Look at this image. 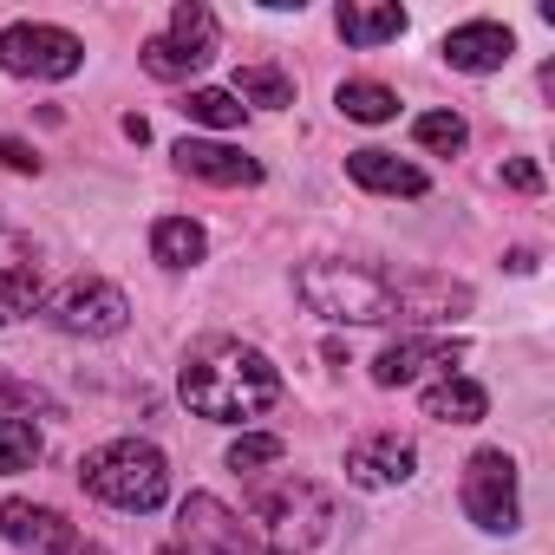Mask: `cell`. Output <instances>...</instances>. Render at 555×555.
Returning <instances> with one entry per match:
<instances>
[{
	"label": "cell",
	"mask_w": 555,
	"mask_h": 555,
	"mask_svg": "<svg viewBox=\"0 0 555 555\" xmlns=\"http://www.w3.org/2000/svg\"><path fill=\"white\" fill-rule=\"evenodd\" d=\"M334 105H340V118H353V125H386V118H399V92L379 86V79H347V86L334 92Z\"/></svg>",
	"instance_id": "cell-20"
},
{
	"label": "cell",
	"mask_w": 555,
	"mask_h": 555,
	"mask_svg": "<svg viewBox=\"0 0 555 555\" xmlns=\"http://www.w3.org/2000/svg\"><path fill=\"white\" fill-rule=\"evenodd\" d=\"M157 555H190V548H183V542H170V548H157Z\"/></svg>",
	"instance_id": "cell-31"
},
{
	"label": "cell",
	"mask_w": 555,
	"mask_h": 555,
	"mask_svg": "<svg viewBox=\"0 0 555 555\" xmlns=\"http://www.w3.org/2000/svg\"><path fill=\"white\" fill-rule=\"evenodd\" d=\"M40 308V268L14 261V268H0V327H14Z\"/></svg>",
	"instance_id": "cell-24"
},
{
	"label": "cell",
	"mask_w": 555,
	"mask_h": 555,
	"mask_svg": "<svg viewBox=\"0 0 555 555\" xmlns=\"http://www.w3.org/2000/svg\"><path fill=\"white\" fill-rule=\"evenodd\" d=\"M235 99L261 105V112H282V105H295V79L282 66H242L235 73Z\"/></svg>",
	"instance_id": "cell-22"
},
{
	"label": "cell",
	"mask_w": 555,
	"mask_h": 555,
	"mask_svg": "<svg viewBox=\"0 0 555 555\" xmlns=\"http://www.w3.org/2000/svg\"><path fill=\"white\" fill-rule=\"evenodd\" d=\"M457 503H464V516H470L477 529H490V535H509V529L522 522V496H516V457H509V451H496V444L470 451V457H464V477H457Z\"/></svg>",
	"instance_id": "cell-5"
},
{
	"label": "cell",
	"mask_w": 555,
	"mask_h": 555,
	"mask_svg": "<svg viewBox=\"0 0 555 555\" xmlns=\"http://www.w3.org/2000/svg\"><path fill=\"white\" fill-rule=\"evenodd\" d=\"M0 535L27 555H66L79 542V529L53 509V503H27V496H8L0 503Z\"/></svg>",
	"instance_id": "cell-12"
},
{
	"label": "cell",
	"mask_w": 555,
	"mask_h": 555,
	"mask_svg": "<svg viewBox=\"0 0 555 555\" xmlns=\"http://www.w3.org/2000/svg\"><path fill=\"white\" fill-rule=\"evenodd\" d=\"M79 483H86L99 503H112V509L151 516V509L170 496V464H164V451L144 444V438H112V444H99V451L79 464Z\"/></svg>",
	"instance_id": "cell-4"
},
{
	"label": "cell",
	"mask_w": 555,
	"mask_h": 555,
	"mask_svg": "<svg viewBox=\"0 0 555 555\" xmlns=\"http://www.w3.org/2000/svg\"><path fill=\"white\" fill-rule=\"evenodd\" d=\"M183 405L209 425H248L261 418L274 399H282V373L274 360L248 340H229V334H209L183 353V379H177Z\"/></svg>",
	"instance_id": "cell-1"
},
{
	"label": "cell",
	"mask_w": 555,
	"mask_h": 555,
	"mask_svg": "<svg viewBox=\"0 0 555 555\" xmlns=\"http://www.w3.org/2000/svg\"><path fill=\"white\" fill-rule=\"evenodd\" d=\"M248 529L261 535L268 555H308V548L334 529V496H327L321 483L282 470V477L255 483V496H248Z\"/></svg>",
	"instance_id": "cell-2"
},
{
	"label": "cell",
	"mask_w": 555,
	"mask_h": 555,
	"mask_svg": "<svg viewBox=\"0 0 555 555\" xmlns=\"http://www.w3.org/2000/svg\"><path fill=\"white\" fill-rule=\"evenodd\" d=\"M288 457V444L282 438H274V431H242L235 444H229V470H268V464H282Z\"/></svg>",
	"instance_id": "cell-26"
},
{
	"label": "cell",
	"mask_w": 555,
	"mask_h": 555,
	"mask_svg": "<svg viewBox=\"0 0 555 555\" xmlns=\"http://www.w3.org/2000/svg\"><path fill=\"white\" fill-rule=\"evenodd\" d=\"M503 183L522 190V196H535V190H542V170H535L529 157H509V164H503Z\"/></svg>",
	"instance_id": "cell-28"
},
{
	"label": "cell",
	"mask_w": 555,
	"mask_h": 555,
	"mask_svg": "<svg viewBox=\"0 0 555 555\" xmlns=\"http://www.w3.org/2000/svg\"><path fill=\"white\" fill-rule=\"evenodd\" d=\"M0 66L14 79H73L86 66V40L47 21H14L0 34Z\"/></svg>",
	"instance_id": "cell-7"
},
{
	"label": "cell",
	"mask_w": 555,
	"mask_h": 555,
	"mask_svg": "<svg viewBox=\"0 0 555 555\" xmlns=\"http://www.w3.org/2000/svg\"><path fill=\"white\" fill-rule=\"evenodd\" d=\"M483 412H490V392L464 373H444L425 386V418H438V425H477Z\"/></svg>",
	"instance_id": "cell-17"
},
{
	"label": "cell",
	"mask_w": 555,
	"mask_h": 555,
	"mask_svg": "<svg viewBox=\"0 0 555 555\" xmlns=\"http://www.w3.org/2000/svg\"><path fill=\"white\" fill-rule=\"evenodd\" d=\"M170 157H177V170L196 177V183H222V190H248V183H261V164L242 157L235 144H216V138H183Z\"/></svg>",
	"instance_id": "cell-15"
},
{
	"label": "cell",
	"mask_w": 555,
	"mask_h": 555,
	"mask_svg": "<svg viewBox=\"0 0 555 555\" xmlns=\"http://www.w3.org/2000/svg\"><path fill=\"white\" fill-rule=\"evenodd\" d=\"M151 255H157V268L183 274V268H196V261L209 255V235H203V222H190V216H164V222H151Z\"/></svg>",
	"instance_id": "cell-18"
},
{
	"label": "cell",
	"mask_w": 555,
	"mask_h": 555,
	"mask_svg": "<svg viewBox=\"0 0 555 555\" xmlns=\"http://www.w3.org/2000/svg\"><path fill=\"white\" fill-rule=\"evenodd\" d=\"M47 321H53L60 334L112 340V334H125V321H131V301H125V288L99 282V274H79V282H66V288L47 301Z\"/></svg>",
	"instance_id": "cell-8"
},
{
	"label": "cell",
	"mask_w": 555,
	"mask_h": 555,
	"mask_svg": "<svg viewBox=\"0 0 555 555\" xmlns=\"http://www.w3.org/2000/svg\"><path fill=\"white\" fill-rule=\"evenodd\" d=\"M412 138H418V151H438V157H457V151L470 144V125H464L457 112H425V118L412 125Z\"/></svg>",
	"instance_id": "cell-25"
},
{
	"label": "cell",
	"mask_w": 555,
	"mask_h": 555,
	"mask_svg": "<svg viewBox=\"0 0 555 555\" xmlns=\"http://www.w3.org/2000/svg\"><path fill=\"white\" fill-rule=\"evenodd\" d=\"M412 470H418V451H412V438H399V431H366V438L347 444V477H353L360 490H392V483H405Z\"/></svg>",
	"instance_id": "cell-11"
},
{
	"label": "cell",
	"mask_w": 555,
	"mask_h": 555,
	"mask_svg": "<svg viewBox=\"0 0 555 555\" xmlns=\"http://www.w3.org/2000/svg\"><path fill=\"white\" fill-rule=\"evenodd\" d=\"M209 60H216V14L203 8V0H183V8L170 14V27L157 40H144V73L164 79V86L203 73Z\"/></svg>",
	"instance_id": "cell-6"
},
{
	"label": "cell",
	"mask_w": 555,
	"mask_h": 555,
	"mask_svg": "<svg viewBox=\"0 0 555 555\" xmlns=\"http://www.w3.org/2000/svg\"><path fill=\"white\" fill-rule=\"evenodd\" d=\"M0 170H21V177H40V157H34V144H21V138H0Z\"/></svg>",
	"instance_id": "cell-27"
},
{
	"label": "cell",
	"mask_w": 555,
	"mask_h": 555,
	"mask_svg": "<svg viewBox=\"0 0 555 555\" xmlns=\"http://www.w3.org/2000/svg\"><path fill=\"white\" fill-rule=\"evenodd\" d=\"M40 451H47V438H40V425H34V418L0 412V477L34 470V464H40Z\"/></svg>",
	"instance_id": "cell-21"
},
{
	"label": "cell",
	"mask_w": 555,
	"mask_h": 555,
	"mask_svg": "<svg viewBox=\"0 0 555 555\" xmlns=\"http://www.w3.org/2000/svg\"><path fill=\"white\" fill-rule=\"evenodd\" d=\"M66 555H112V548H99V542H86V535H79V542H73Z\"/></svg>",
	"instance_id": "cell-30"
},
{
	"label": "cell",
	"mask_w": 555,
	"mask_h": 555,
	"mask_svg": "<svg viewBox=\"0 0 555 555\" xmlns=\"http://www.w3.org/2000/svg\"><path fill=\"white\" fill-rule=\"evenodd\" d=\"M464 360V340H451V334H399L379 360H373V386H412V379H425V373H451Z\"/></svg>",
	"instance_id": "cell-9"
},
{
	"label": "cell",
	"mask_w": 555,
	"mask_h": 555,
	"mask_svg": "<svg viewBox=\"0 0 555 555\" xmlns=\"http://www.w3.org/2000/svg\"><path fill=\"white\" fill-rule=\"evenodd\" d=\"M334 27H340L347 47H386V40L405 34V8H366V0H347V8L334 14Z\"/></svg>",
	"instance_id": "cell-19"
},
{
	"label": "cell",
	"mask_w": 555,
	"mask_h": 555,
	"mask_svg": "<svg viewBox=\"0 0 555 555\" xmlns=\"http://www.w3.org/2000/svg\"><path fill=\"white\" fill-rule=\"evenodd\" d=\"M347 177L360 183V190H373V196H425L431 190V177L418 170V164H405L399 151H353L347 157Z\"/></svg>",
	"instance_id": "cell-16"
},
{
	"label": "cell",
	"mask_w": 555,
	"mask_h": 555,
	"mask_svg": "<svg viewBox=\"0 0 555 555\" xmlns=\"http://www.w3.org/2000/svg\"><path fill=\"white\" fill-rule=\"evenodd\" d=\"M295 295L321 321H334V327H386V321H399V308H392V274L360 268V261H308L295 274Z\"/></svg>",
	"instance_id": "cell-3"
},
{
	"label": "cell",
	"mask_w": 555,
	"mask_h": 555,
	"mask_svg": "<svg viewBox=\"0 0 555 555\" xmlns=\"http://www.w3.org/2000/svg\"><path fill=\"white\" fill-rule=\"evenodd\" d=\"M444 66L451 73H470V79H483V73H503L509 66V53H516V34L503 27V21H464V27H451L444 34Z\"/></svg>",
	"instance_id": "cell-13"
},
{
	"label": "cell",
	"mask_w": 555,
	"mask_h": 555,
	"mask_svg": "<svg viewBox=\"0 0 555 555\" xmlns=\"http://www.w3.org/2000/svg\"><path fill=\"white\" fill-rule=\"evenodd\" d=\"M392 308L412 327H451L457 314H470V288L451 274H405V282H392Z\"/></svg>",
	"instance_id": "cell-10"
},
{
	"label": "cell",
	"mask_w": 555,
	"mask_h": 555,
	"mask_svg": "<svg viewBox=\"0 0 555 555\" xmlns=\"http://www.w3.org/2000/svg\"><path fill=\"white\" fill-rule=\"evenodd\" d=\"M183 548L190 555H255V542H248V529H242V516L235 509H222L216 496H190L183 503Z\"/></svg>",
	"instance_id": "cell-14"
},
{
	"label": "cell",
	"mask_w": 555,
	"mask_h": 555,
	"mask_svg": "<svg viewBox=\"0 0 555 555\" xmlns=\"http://www.w3.org/2000/svg\"><path fill=\"white\" fill-rule=\"evenodd\" d=\"M0 399H14V405H47L34 386H21V379H0Z\"/></svg>",
	"instance_id": "cell-29"
},
{
	"label": "cell",
	"mask_w": 555,
	"mask_h": 555,
	"mask_svg": "<svg viewBox=\"0 0 555 555\" xmlns=\"http://www.w3.org/2000/svg\"><path fill=\"white\" fill-rule=\"evenodd\" d=\"M177 112H183L190 125H209V131H235V125L248 118V105H242L235 92H222V86H196Z\"/></svg>",
	"instance_id": "cell-23"
}]
</instances>
